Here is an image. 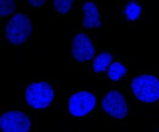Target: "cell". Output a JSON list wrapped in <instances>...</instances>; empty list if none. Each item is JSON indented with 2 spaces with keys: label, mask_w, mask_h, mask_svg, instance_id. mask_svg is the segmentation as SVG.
<instances>
[{
  "label": "cell",
  "mask_w": 159,
  "mask_h": 132,
  "mask_svg": "<svg viewBox=\"0 0 159 132\" xmlns=\"http://www.w3.org/2000/svg\"><path fill=\"white\" fill-rule=\"evenodd\" d=\"M53 5H54V9L59 14L65 15V14H67L71 10V7L74 5V1L72 0H54Z\"/></svg>",
  "instance_id": "13"
},
{
  "label": "cell",
  "mask_w": 159,
  "mask_h": 132,
  "mask_svg": "<svg viewBox=\"0 0 159 132\" xmlns=\"http://www.w3.org/2000/svg\"><path fill=\"white\" fill-rule=\"evenodd\" d=\"M97 105L96 95L87 91H81L69 98V113L72 116L82 117L86 116Z\"/></svg>",
  "instance_id": "5"
},
{
  "label": "cell",
  "mask_w": 159,
  "mask_h": 132,
  "mask_svg": "<svg viewBox=\"0 0 159 132\" xmlns=\"http://www.w3.org/2000/svg\"><path fill=\"white\" fill-rule=\"evenodd\" d=\"M142 12V6L136 1H130L125 7V16L129 21H136L139 19Z\"/></svg>",
  "instance_id": "11"
},
{
  "label": "cell",
  "mask_w": 159,
  "mask_h": 132,
  "mask_svg": "<svg viewBox=\"0 0 159 132\" xmlns=\"http://www.w3.org/2000/svg\"><path fill=\"white\" fill-rule=\"evenodd\" d=\"M94 53H96L94 44L86 33H77L74 37L71 45V54L75 60L80 62L89 61L94 57Z\"/></svg>",
  "instance_id": "7"
},
{
  "label": "cell",
  "mask_w": 159,
  "mask_h": 132,
  "mask_svg": "<svg viewBox=\"0 0 159 132\" xmlns=\"http://www.w3.org/2000/svg\"><path fill=\"white\" fill-rule=\"evenodd\" d=\"M102 108L111 117L122 120L127 116V103L119 91H110L102 99Z\"/></svg>",
  "instance_id": "6"
},
{
  "label": "cell",
  "mask_w": 159,
  "mask_h": 132,
  "mask_svg": "<svg viewBox=\"0 0 159 132\" xmlns=\"http://www.w3.org/2000/svg\"><path fill=\"white\" fill-rule=\"evenodd\" d=\"M54 95L55 93L53 87L44 81L28 84L25 91L26 103L32 109H36V110L47 109L53 103Z\"/></svg>",
  "instance_id": "1"
},
{
  "label": "cell",
  "mask_w": 159,
  "mask_h": 132,
  "mask_svg": "<svg viewBox=\"0 0 159 132\" xmlns=\"http://www.w3.org/2000/svg\"><path fill=\"white\" fill-rule=\"evenodd\" d=\"M111 61H113V55L108 52H103V53H100L94 57L92 67H93L94 72L100 74V72H104L109 69V66L113 64Z\"/></svg>",
  "instance_id": "9"
},
{
  "label": "cell",
  "mask_w": 159,
  "mask_h": 132,
  "mask_svg": "<svg viewBox=\"0 0 159 132\" xmlns=\"http://www.w3.org/2000/svg\"><path fill=\"white\" fill-rule=\"evenodd\" d=\"M28 4L33 7H39V6H43L45 4L44 0H28Z\"/></svg>",
  "instance_id": "14"
},
{
  "label": "cell",
  "mask_w": 159,
  "mask_h": 132,
  "mask_svg": "<svg viewBox=\"0 0 159 132\" xmlns=\"http://www.w3.org/2000/svg\"><path fill=\"white\" fill-rule=\"evenodd\" d=\"M84 17L82 20V26L86 28H99L102 27L99 10L93 1H86L82 5Z\"/></svg>",
  "instance_id": "8"
},
{
  "label": "cell",
  "mask_w": 159,
  "mask_h": 132,
  "mask_svg": "<svg viewBox=\"0 0 159 132\" xmlns=\"http://www.w3.org/2000/svg\"><path fill=\"white\" fill-rule=\"evenodd\" d=\"M134 95L142 103L159 100V80L154 75H141L131 81Z\"/></svg>",
  "instance_id": "3"
},
{
  "label": "cell",
  "mask_w": 159,
  "mask_h": 132,
  "mask_svg": "<svg viewBox=\"0 0 159 132\" xmlns=\"http://www.w3.org/2000/svg\"><path fill=\"white\" fill-rule=\"evenodd\" d=\"M32 30L33 26L30 17L25 14L17 12L9 20L5 27V36L11 44L21 45L26 43V40L31 37Z\"/></svg>",
  "instance_id": "2"
},
{
  "label": "cell",
  "mask_w": 159,
  "mask_h": 132,
  "mask_svg": "<svg viewBox=\"0 0 159 132\" xmlns=\"http://www.w3.org/2000/svg\"><path fill=\"white\" fill-rule=\"evenodd\" d=\"M127 74V69L124 64H121L120 61H114L109 69H108V77L110 81L113 82H118L119 80H121L124 76Z\"/></svg>",
  "instance_id": "10"
},
{
  "label": "cell",
  "mask_w": 159,
  "mask_h": 132,
  "mask_svg": "<svg viewBox=\"0 0 159 132\" xmlns=\"http://www.w3.org/2000/svg\"><path fill=\"white\" fill-rule=\"evenodd\" d=\"M0 130L2 132H28L31 119L20 110H10L0 116Z\"/></svg>",
  "instance_id": "4"
},
{
  "label": "cell",
  "mask_w": 159,
  "mask_h": 132,
  "mask_svg": "<svg viewBox=\"0 0 159 132\" xmlns=\"http://www.w3.org/2000/svg\"><path fill=\"white\" fill-rule=\"evenodd\" d=\"M16 2L14 0H1L0 1V16H9L12 15L16 10Z\"/></svg>",
  "instance_id": "12"
}]
</instances>
